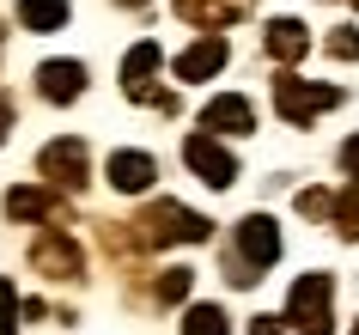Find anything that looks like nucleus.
I'll return each instance as SVG.
<instances>
[{
	"instance_id": "obj_1",
	"label": "nucleus",
	"mask_w": 359,
	"mask_h": 335,
	"mask_svg": "<svg viewBox=\"0 0 359 335\" xmlns=\"http://www.w3.org/2000/svg\"><path fill=\"white\" fill-rule=\"evenodd\" d=\"M134 225H140L147 244H208V232H213V220H201V214L183 207V202H152Z\"/></svg>"
},
{
	"instance_id": "obj_2",
	"label": "nucleus",
	"mask_w": 359,
	"mask_h": 335,
	"mask_svg": "<svg viewBox=\"0 0 359 335\" xmlns=\"http://www.w3.org/2000/svg\"><path fill=\"white\" fill-rule=\"evenodd\" d=\"M329 293L335 280L329 275H304L292 280V298H286V323L299 335H335V311H329Z\"/></svg>"
},
{
	"instance_id": "obj_3",
	"label": "nucleus",
	"mask_w": 359,
	"mask_h": 335,
	"mask_svg": "<svg viewBox=\"0 0 359 335\" xmlns=\"http://www.w3.org/2000/svg\"><path fill=\"white\" fill-rule=\"evenodd\" d=\"M341 104V86H311V79H274V110L286 122H311V116L335 110Z\"/></svg>"
},
{
	"instance_id": "obj_4",
	"label": "nucleus",
	"mask_w": 359,
	"mask_h": 335,
	"mask_svg": "<svg viewBox=\"0 0 359 335\" xmlns=\"http://www.w3.org/2000/svg\"><path fill=\"white\" fill-rule=\"evenodd\" d=\"M183 159H189V171L201 177V183H213V189L238 183V159H231L213 134H189V140H183Z\"/></svg>"
},
{
	"instance_id": "obj_5",
	"label": "nucleus",
	"mask_w": 359,
	"mask_h": 335,
	"mask_svg": "<svg viewBox=\"0 0 359 335\" xmlns=\"http://www.w3.org/2000/svg\"><path fill=\"white\" fill-rule=\"evenodd\" d=\"M238 256H244L256 275L280 262V232H274L268 214H244V220H238Z\"/></svg>"
},
{
	"instance_id": "obj_6",
	"label": "nucleus",
	"mask_w": 359,
	"mask_h": 335,
	"mask_svg": "<svg viewBox=\"0 0 359 335\" xmlns=\"http://www.w3.org/2000/svg\"><path fill=\"white\" fill-rule=\"evenodd\" d=\"M37 165L49 189H86V140H49Z\"/></svg>"
},
{
	"instance_id": "obj_7",
	"label": "nucleus",
	"mask_w": 359,
	"mask_h": 335,
	"mask_svg": "<svg viewBox=\"0 0 359 335\" xmlns=\"http://www.w3.org/2000/svg\"><path fill=\"white\" fill-rule=\"evenodd\" d=\"M31 268H43L49 280H79V244L74 238H61V232H43L37 238V250H31Z\"/></svg>"
},
{
	"instance_id": "obj_8",
	"label": "nucleus",
	"mask_w": 359,
	"mask_h": 335,
	"mask_svg": "<svg viewBox=\"0 0 359 335\" xmlns=\"http://www.w3.org/2000/svg\"><path fill=\"white\" fill-rule=\"evenodd\" d=\"M201 129H208V134H250V129H256V110H250V98H238V92L208 98V110H201Z\"/></svg>"
},
{
	"instance_id": "obj_9",
	"label": "nucleus",
	"mask_w": 359,
	"mask_h": 335,
	"mask_svg": "<svg viewBox=\"0 0 359 335\" xmlns=\"http://www.w3.org/2000/svg\"><path fill=\"white\" fill-rule=\"evenodd\" d=\"M219 67H226V37H219V31H213V37H201V43H189V49L177 55V79H183V86L219 74Z\"/></svg>"
},
{
	"instance_id": "obj_10",
	"label": "nucleus",
	"mask_w": 359,
	"mask_h": 335,
	"mask_svg": "<svg viewBox=\"0 0 359 335\" xmlns=\"http://www.w3.org/2000/svg\"><path fill=\"white\" fill-rule=\"evenodd\" d=\"M37 92L49 98V104H74V98L86 92V67H79V61H43L37 67Z\"/></svg>"
},
{
	"instance_id": "obj_11",
	"label": "nucleus",
	"mask_w": 359,
	"mask_h": 335,
	"mask_svg": "<svg viewBox=\"0 0 359 335\" xmlns=\"http://www.w3.org/2000/svg\"><path fill=\"white\" fill-rule=\"evenodd\" d=\"M158 43H134L128 55H122V92L128 98H140V104H147L152 98V74H158Z\"/></svg>"
},
{
	"instance_id": "obj_12",
	"label": "nucleus",
	"mask_w": 359,
	"mask_h": 335,
	"mask_svg": "<svg viewBox=\"0 0 359 335\" xmlns=\"http://www.w3.org/2000/svg\"><path fill=\"white\" fill-rule=\"evenodd\" d=\"M250 6H256V0H177V13L189 25H201V31H226L231 19H244Z\"/></svg>"
},
{
	"instance_id": "obj_13",
	"label": "nucleus",
	"mask_w": 359,
	"mask_h": 335,
	"mask_svg": "<svg viewBox=\"0 0 359 335\" xmlns=\"http://www.w3.org/2000/svg\"><path fill=\"white\" fill-rule=\"evenodd\" d=\"M152 177H158V165H152L147 152H110V189H122V195H140Z\"/></svg>"
},
{
	"instance_id": "obj_14",
	"label": "nucleus",
	"mask_w": 359,
	"mask_h": 335,
	"mask_svg": "<svg viewBox=\"0 0 359 335\" xmlns=\"http://www.w3.org/2000/svg\"><path fill=\"white\" fill-rule=\"evenodd\" d=\"M262 43H268V55L274 61H304V49H311V31H304L299 19H274L262 31Z\"/></svg>"
},
{
	"instance_id": "obj_15",
	"label": "nucleus",
	"mask_w": 359,
	"mask_h": 335,
	"mask_svg": "<svg viewBox=\"0 0 359 335\" xmlns=\"http://www.w3.org/2000/svg\"><path fill=\"white\" fill-rule=\"evenodd\" d=\"M6 214L13 220H61L55 189H6Z\"/></svg>"
},
{
	"instance_id": "obj_16",
	"label": "nucleus",
	"mask_w": 359,
	"mask_h": 335,
	"mask_svg": "<svg viewBox=\"0 0 359 335\" xmlns=\"http://www.w3.org/2000/svg\"><path fill=\"white\" fill-rule=\"evenodd\" d=\"M67 13H74L67 0H19V25L25 31H61Z\"/></svg>"
},
{
	"instance_id": "obj_17",
	"label": "nucleus",
	"mask_w": 359,
	"mask_h": 335,
	"mask_svg": "<svg viewBox=\"0 0 359 335\" xmlns=\"http://www.w3.org/2000/svg\"><path fill=\"white\" fill-rule=\"evenodd\" d=\"M183 335H231V317L219 311V305H189V317H183Z\"/></svg>"
},
{
	"instance_id": "obj_18",
	"label": "nucleus",
	"mask_w": 359,
	"mask_h": 335,
	"mask_svg": "<svg viewBox=\"0 0 359 335\" xmlns=\"http://www.w3.org/2000/svg\"><path fill=\"white\" fill-rule=\"evenodd\" d=\"M329 220H335V232H341V238H359V183H347V189L335 195Z\"/></svg>"
},
{
	"instance_id": "obj_19",
	"label": "nucleus",
	"mask_w": 359,
	"mask_h": 335,
	"mask_svg": "<svg viewBox=\"0 0 359 335\" xmlns=\"http://www.w3.org/2000/svg\"><path fill=\"white\" fill-rule=\"evenodd\" d=\"M189 287H195V268H165V275H158V287H152V298H158V305H183V298H189Z\"/></svg>"
},
{
	"instance_id": "obj_20",
	"label": "nucleus",
	"mask_w": 359,
	"mask_h": 335,
	"mask_svg": "<svg viewBox=\"0 0 359 335\" xmlns=\"http://www.w3.org/2000/svg\"><path fill=\"white\" fill-rule=\"evenodd\" d=\"M19 311H25V305H19V293H13V280H0V335H13V329H19V323H13Z\"/></svg>"
},
{
	"instance_id": "obj_21",
	"label": "nucleus",
	"mask_w": 359,
	"mask_h": 335,
	"mask_svg": "<svg viewBox=\"0 0 359 335\" xmlns=\"http://www.w3.org/2000/svg\"><path fill=\"white\" fill-rule=\"evenodd\" d=\"M329 55L335 61H359V31H335V37H329Z\"/></svg>"
},
{
	"instance_id": "obj_22",
	"label": "nucleus",
	"mask_w": 359,
	"mask_h": 335,
	"mask_svg": "<svg viewBox=\"0 0 359 335\" xmlns=\"http://www.w3.org/2000/svg\"><path fill=\"white\" fill-rule=\"evenodd\" d=\"M250 335H286V317H256V323H250Z\"/></svg>"
},
{
	"instance_id": "obj_23",
	"label": "nucleus",
	"mask_w": 359,
	"mask_h": 335,
	"mask_svg": "<svg viewBox=\"0 0 359 335\" xmlns=\"http://www.w3.org/2000/svg\"><path fill=\"white\" fill-rule=\"evenodd\" d=\"M341 165H347V177H353V183H359V134H353V140H347V147H341Z\"/></svg>"
},
{
	"instance_id": "obj_24",
	"label": "nucleus",
	"mask_w": 359,
	"mask_h": 335,
	"mask_svg": "<svg viewBox=\"0 0 359 335\" xmlns=\"http://www.w3.org/2000/svg\"><path fill=\"white\" fill-rule=\"evenodd\" d=\"M13 116H19V110H13V98H0V140H6V129H13Z\"/></svg>"
},
{
	"instance_id": "obj_25",
	"label": "nucleus",
	"mask_w": 359,
	"mask_h": 335,
	"mask_svg": "<svg viewBox=\"0 0 359 335\" xmlns=\"http://www.w3.org/2000/svg\"><path fill=\"white\" fill-rule=\"evenodd\" d=\"M116 6H147V0H116Z\"/></svg>"
},
{
	"instance_id": "obj_26",
	"label": "nucleus",
	"mask_w": 359,
	"mask_h": 335,
	"mask_svg": "<svg viewBox=\"0 0 359 335\" xmlns=\"http://www.w3.org/2000/svg\"><path fill=\"white\" fill-rule=\"evenodd\" d=\"M353 335H359V323H353Z\"/></svg>"
},
{
	"instance_id": "obj_27",
	"label": "nucleus",
	"mask_w": 359,
	"mask_h": 335,
	"mask_svg": "<svg viewBox=\"0 0 359 335\" xmlns=\"http://www.w3.org/2000/svg\"><path fill=\"white\" fill-rule=\"evenodd\" d=\"M353 6H359V0H353Z\"/></svg>"
}]
</instances>
